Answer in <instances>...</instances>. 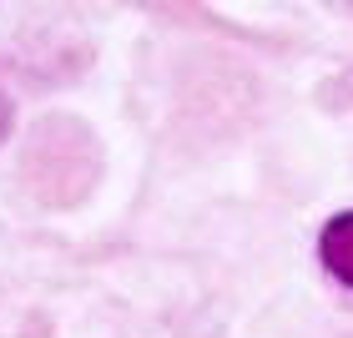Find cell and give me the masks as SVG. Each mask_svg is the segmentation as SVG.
Returning <instances> with one entry per match:
<instances>
[{
	"instance_id": "7a4b0ae2",
	"label": "cell",
	"mask_w": 353,
	"mask_h": 338,
	"mask_svg": "<svg viewBox=\"0 0 353 338\" xmlns=\"http://www.w3.org/2000/svg\"><path fill=\"white\" fill-rule=\"evenodd\" d=\"M6 121H10V106L0 101V137H6Z\"/></svg>"
},
{
	"instance_id": "6da1fadb",
	"label": "cell",
	"mask_w": 353,
	"mask_h": 338,
	"mask_svg": "<svg viewBox=\"0 0 353 338\" xmlns=\"http://www.w3.org/2000/svg\"><path fill=\"white\" fill-rule=\"evenodd\" d=\"M318 257H323L328 278L353 288V212H339L323 222V232H318Z\"/></svg>"
}]
</instances>
